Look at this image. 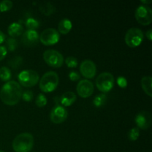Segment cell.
Returning <instances> with one entry per match:
<instances>
[{
  "label": "cell",
  "instance_id": "cell-1",
  "mask_svg": "<svg viewBox=\"0 0 152 152\" xmlns=\"http://www.w3.org/2000/svg\"><path fill=\"white\" fill-rule=\"evenodd\" d=\"M22 90L20 84L14 80H10L4 83L0 91V98L4 104L14 105L22 98Z\"/></svg>",
  "mask_w": 152,
  "mask_h": 152
},
{
  "label": "cell",
  "instance_id": "cell-2",
  "mask_svg": "<svg viewBox=\"0 0 152 152\" xmlns=\"http://www.w3.org/2000/svg\"><path fill=\"white\" fill-rule=\"evenodd\" d=\"M34 144V136L30 133H22L16 137L12 146L16 152H29Z\"/></svg>",
  "mask_w": 152,
  "mask_h": 152
},
{
  "label": "cell",
  "instance_id": "cell-3",
  "mask_svg": "<svg viewBox=\"0 0 152 152\" xmlns=\"http://www.w3.org/2000/svg\"><path fill=\"white\" fill-rule=\"evenodd\" d=\"M59 84V76L54 71H48L43 74L39 80V88L42 91L50 93L53 91Z\"/></svg>",
  "mask_w": 152,
  "mask_h": 152
},
{
  "label": "cell",
  "instance_id": "cell-4",
  "mask_svg": "<svg viewBox=\"0 0 152 152\" xmlns=\"http://www.w3.org/2000/svg\"><path fill=\"white\" fill-rule=\"evenodd\" d=\"M39 77L37 71L34 70H23L18 75L19 83L24 87H32L38 83Z\"/></svg>",
  "mask_w": 152,
  "mask_h": 152
},
{
  "label": "cell",
  "instance_id": "cell-5",
  "mask_svg": "<svg viewBox=\"0 0 152 152\" xmlns=\"http://www.w3.org/2000/svg\"><path fill=\"white\" fill-rule=\"evenodd\" d=\"M144 35L140 28H132L129 29L125 36V42L130 48H136L143 41Z\"/></svg>",
  "mask_w": 152,
  "mask_h": 152
},
{
  "label": "cell",
  "instance_id": "cell-6",
  "mask_svg": "<svg viewBox=\"0 0 152 152\" xmlns=\"http://www.w3.org/2000/svg\"><path fill=\"white\" fill-rule=\"evenodd\" d=\"M114 85V77L111 73H101L96 80V86L100 91L108 92L112 89Z\"/></svg>",
  "mask_w": 152,
  "mask_h": 152
},
{
  "label": "cell",
  "instance_id": "cell-7",
  "mask_svg": "<svg viewBox=\"0 0 152 152\" xmlns=\"http://www.w3.org/2000/svg\"><path fill=\"white\" fill-rule=\"evenodd\" d=\"M43 59L48 65L53 68H60L64 62V57L62 53L53 49L45 50L43 53Z\"/></svg>",
  "mask_w": 152,
  "mask_h": 152
},
{
  "label": "cell",
  "instance_id": "cell-8",
  "mask_svg": "<svg viewBox=\"0 0 152 152\" xmlns=\"http://www.w3.org/2000/svg\"><path fill=\"white\" fill-rule=\"evenodd\" d=\"M135 18L140 24L148 25L152 22V10L151 7L145 4L138 6L134 13Z\"/></svg>",
  "mask_w": 152,
  "mask_h": 152
},
{
  "label": "cell",
  "instance_id": "cell-9",
  "mask_svg": "<svg viewBox=\"0 0 152 152\" xmlns=\"http://www.w3.org/2000/svg\"><path fill=\"white\" fill-rule=\"evenodd\" d=\"M60 35L57 30L50 28L44 30L39 36V40L45 45H53L59 42Z\"/></svg>",
  "mask_w": 152,
  "mask_h": 152
},
{
  "label": "cell",
  "instance_id": "cell-10",
  "mask_svg": "<svg viewBox=\"0 0 152 152\" xmlns=\"http://www.w3.org/2000/svg\"><path fill=\"white\" fill-rule=\"evenodd\" d=\"M68 117V111L62 105H55L50 111V119L53 123L59 124L65 121Z\"/></svg>",
  "mask_w": 152,
  "mask_h": 152
},
{
  "label": "cell",
  "instance_id": "cell-11",
  "mask_svg": "<svg viewBox=\"0 0 152 152\" xmlns=\"http://www.w3.org/2000/svg\"><path fill=\"white\" fill-rule=\"evenodd\" d=\"M81 74L87 79H92L96 74V66L93 61L85 59L80 64V67Z\"/></svg>",
  "mask_w": 152,
  "mask_h": 152
},
{
  "label": "cell",
  "instance_id": "cell-12",
  "mask_svg": "<svg viewBox=\"0 0 152 152\" xmlns=\"http://www.w3.org/2000/svg\"><path fill=\"white\" fill-rule=\"evenodd\" d=\"M77 94L81 97L87 98L91 96L94 92V85L88 80H82L77 86Z\"/></svg>",
  "mask_w": 152,
  "mask_h": 152
},
{
  "label": "cell",
  "instance_id": "cell-13",
  "mask_svg": "<svg viewBox=\"0 0 152 152\" xmlns=\"http://www.w3.org/2000/svg\"><path fill=\"white\" fill-rule=\"evenodd\" d=\"M135 123L138 129H147L151 124V114L146 111H142L138 113L135 117Z\"/></svg>",
  "mask_w": 152,
  "mask_h": 152
},
{
  "label": "cell",
  "instance_id": "cell-14",
  "mask_svg": "<svg viewBox=\"0 0 152 152\" xmlns=\"http://www.w3.org/2000/svg\"><path fill=\"white\" fill-rule=\"evenodd\" d=\"M39 40V35L35 30H27L23 34L22 37V43L25 46L31 47L38 43Z\"/></svg>",
  "mask_w": 152,
  "mask_h": 152
},
{
  "label": "cell",
  "instance_id": "cell-15",
  "mask_svg": "<svg viewBox=\"0 0 152 152\" xmlns=\"http://www.w3.org/2000/svg\"><path fill=\"white\" fill-rule=\"evenodd\" d=\"M23 26L19 22H13L7 28V32L12 38L20 36L23 33Z\"/></svg>",
  "mask_w": 152,
  "mask_h": 152
},
{
  "label": "cell",
  "instance_id": "cell-16",
  "mask_svg": "<svg viewBox=\"0 0 152 152\" xmlns=\"http://www.w3.org/2000/svg\"><path fill=\"white\" fill-rule=\"evenodd\" d=\"M77 99V96L75 93L72 91H67L65 92L61 96V104L63 106H70L72 105Z\"/></svg>",
  "mask_w": 152,
  "mask_h": 152
},
{
  "label": "cell",
  "instance_id": "cell-17",
  "mask_svg": "<svg viewBox=\"0 0 152 152\" xmlns=\"http://www.w3.org/2000/svg\"><path fill=\"white\" fill-rule=\"evenodd\" d=\"M72 28V22L70 19L64 18L59 22L58 25V32L62 34H67L71 31Z\"/></svg>",
  "mask_w": 152,
  "mask_h": 152
},
{
  "label": "cell",
  "instance_id": "cell-18",
  "mask_svg": "<svg viewBox=\"0 0 152 152\" xmlns=\"http://www.w3.org/2000/svg\"><path fill=\"white\" fill-rule=\"evenodd\" d=\"M152 78L151 76H145L141 80V86L145 93L149 96H152Z\"/></svg>",
  "mask_w": 152,
  "mask_h": 152
},
{
  "label": "cell",
  "instance_id": "cell-19",
  "mask_svg": "<svg viewBox=\"0 0 152 152\" xmlns=\"http://www.w3.org/2000/svg\"><path fill=\"white\" fill-rule=\"evenodd\" d=\"M39 10L43 14L46 15V16H49V15L52 14L54 13L55 11V7L50 2H44L39 6Z\"/></svg>",
  "mask_w": 152,
  "mask_h": 152
},
{
  "label": "cell",
  "instance_id": "cell-20",
  "mask_svg": "<svg viewBox=\"0 0 152 152\" xmlns=\"http://www.w3.org/2000/svg\"><path fill=\"white\" fill-rule=\"evenodd\" d=\"M11 71L7 67L3 66L0 68V80L4 82L10 81L11 78Z\"/></svg>",
  "mask_w": 152,
  "mask_h": 152
},
{
  "label": "cell",
  "instance_id": "cell-21",
  "mask_svg": "<svg viewBox=\"0 0 152 152\" xmlns=\"http://www.w3.org/2000/svg\"><path fill=\"white\" fill-rule=\"evenodd\" d=\"M106 95L104 94H98L95 96L94 99L93 103L95 106L97 107V108H99V107H102V105H105V103L106 102Z\"/></svg>",
  "mask_w": 152,
  "mask_h": 152
},
{
  "label": "cell",
  "instance_id": "cell-22",
  "mask_svg": "<svg viewBox=\"0 0 152 152\" xmlns=\"http://www.w3.org/2000/svg\"><path fill=\"white\" fill-rule=\"evenodd\" d=\"M39 22L36 19L32 17H29L25 21V25L28 30H35L39 27Z\"/></svg>",
  "mask_w": 152,
  "mask_h": 152
},
{
  "label": "cell",
  "instance_id": "cell-23",
  "mask_svg": "<svg viewBox=\"0 0 152 152\" xmlns=\"http://www.w3.org/2000/svg\"><path fill=\"white\" fill-rule=\"evenodd\" d=\"M140 136V129L137 127L132 128L128 132V138L132 141H135Z\"/></svg>",
  "mask_w": 152,
  "mask_h": 152
},
{
  "label": "cell",
  "instance_id": "cell-24",
  "mask_svg": "<svg viewBox=\"0 0 152 152\" xmlns=\"http://www.w3.org/2000/svg\"><path fill=\"white\" fill-rule=\"evenodd\" d=\"M47 97L45 96V95H44L43 94H39L37 95V98H36V105H37L39 108H42L45 105L47 104Z\"/></svg>",
  "mask_w": 152,
  "mask_h": 152
},
{
  "label": "cell",
  "instance_id": "cell-25",
  "mask_svg": "<svg viewBox=\"0 0 152 152\" xmlns=\"http://www.w3.org/2000/svg\"><path fill=\"white\" fill-rule=\"evenodd\" d=\"M6 48L10 51H13L18 47V41L14 38H9L6 42Z\"/></svg>",
  "mask_w": 152,
  "mask_h": 152
},
{
  "label": "cell",
  "instance_id": "cell-26",
  "mask_svg": "<svg viewBox=\"0 0 152 152\" xmlns=\"http://www.w3.org/2000/svg\"><path fill=\"white\" fill-rule=\"evenodd\" d=\"M13 7V2L10 0H3L0 1V11L6 12L10 10Z\"/></svg>",
  "mask_w": 152,
  "mask_h": 152
},
{
  "label": "cell",
  "instance_id": "cell-27",
  "mask_svg": "<svg viewBox=\"0 0 152 152\" xmlns=\"http://www.w3.org/2000/svg\"><path fill=\"white\" fill-rule=\"evenodd\" d=\"M65 61L68 68H76L78 65L77 59L74 56H68Z\"/></svg>",
  "mask_w": 152,
  "mask_h": 152
},
{
  "label": "cell",
  "instance_id": "cell-28",
  "mask_svg": "<svg viewBox=\"0 0 152 152\" xmlns=\"http://www.w3.org/2000/svg\"><path fill=\"white\" fill-rule=\"evenodd\" d=\"M33 92L30 90L25 91L22 94V98L25 102H31L33 99Z\"/></svg>",
  "mask_w": 152,
  "mask_h": 152
},
{
  "label": "cell",
  "instance_id": "cell-29",
  "mask_svg": "<svg viewBox=\"0 0 152 152\" xmlns=\"http://www.w3.org/2000/svg\"><path fill=\"white\" fill-rule=\"evenodd\" d=\"M22 62V58L20 56H16L10 61V65L13 68H16L19 66H20L21 62Z\"/></svg>",
  "mask_w": 152,
  "mask_h": 152
},
{
  "label": "cell",
  "instance_id": "cell-30",
  "mask_svg": "<svg viewBox=\"0 0 152 152\" xmlns=\"http://www.w3.org/2000/svg\"><path fill=\"white\" fill-rule=\"evenodd\" d=\"M69 79L71 81H77L80 79V75L78 72L75 71H71L68 74Z\"/></svg>",
  "mask_w": 152,
  "mask_h": 152
},
{
  "label": "cell",
  "instance_id": "cell-31",
  "mask_svg": "<svg viewBox=\"0 0 152 152\" xmlns=\"http://www.w3.org/2000/svg\"><path fill=\"white\" fill-rule=\"evenodd\" d=\"M117 84L120 87L126 88L127 86V80L124 77H119L117 79Z\"/></svg>",
  "mask_w": 152,
  "mask_h": 152
},
{
  "label": "cell",
  "instance_id": "cell-32",
  "mask_svg": "<svg viewBox=\"0 0 152 152\" xmlns=\"http://www.w3.org/2000/svg\"><path fill=\"white\" fill-rule=\"evenodd\" d=\"M7 53V50L5 46H0V61H1L2 59H4L5 58Z\"/></svg>",
  "mask_w": 152,
  "mask_h": 152
},
{
  "label": "cell",
  "instance_id": "cell-33",
  "mask_svg": "<svg viewBox=\"0 0 152 152\" xmlns=\"http://www.w3.org/2000/svg\"><path fill=\"white\" fill-rule=\"evenodd\" d=\"M5 38H6L5 34H4L2 31H0V44L4 42V40H5Z\"/></svg>",
  "mask_w": 152,
  "mask_h": 152
},
{
  "label": "cell",
  "instance_id": "cell-34",
  "mask_svg": "<svg viewBox=\"0 0 152 152\" xmlns=\"http://www.w3.org/2000/svg\"><path fill=\"white\" fill-rule=\"evenodd\" d=\"M151 34H152L151 29H149L148 31H146V37L148 39L150 40V41H151V39H152V35H151Z\"/></svg>",
  "mask_w": 152,
  "mask_h": 152
},
{
  "label": "cell",
  "instance_id": "cell-35",
  "mask_svg": "<svg viewBox=\"0 0 152 152\" xmlns=\"http://www.w3.org/2000/svg\"><path fill=\"white\" fill-rule=\"evenodd\" d=\"M141 2L142 3H143V4H150V3H151L152 2V1L151 0H148V1H145V0H142V1H141ZM146 4H145V5H146Z\"/></svg>",
  "mask_w": 152,
  "mask_h": 152
},
{
  "label": "cell",
  "instance_id": "cell-36",
  "mask_svg": "<svg viewBox=\"0 0 152 152\" xmlns=\"http://www.w3.org/2000/svg\"><path fill=\"white\" fill-rule=\"evenodd\" d=\"M0 152H4V151H1V150H0Z\"/></svg>",
  "mask_w": 152,
  "mask_h": 152
}]
</instances>
